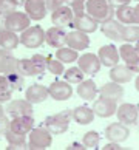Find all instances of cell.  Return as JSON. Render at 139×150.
<instances>
[{"mask_svg": "<svg viewBox=\"0 0 139 150\" xmlns=\"http://www.w3.org/2000/svg\"><path fill=\"white\" fill-rule=\"evenodd\" d=\"M85 11L94 20H97L99 23L113 19V16H114L113 6L108 3V0H87Z\"/></svg>", "mask_w": 139, "mask_h": 150, "instance_id": "1", "label": "cell"}, {"mask_svg": "<svg viewBox=\"0 0 139 150\" xmlns=\"http://www.w3.org/2000/svg\"><path fill=\"white\" fill-rule=\"evenodd\" d=\"M73 118V112L70 110H64L60 113H56L48 116L43 122V127L48 129L53 135H62L68 130V125H70V119Z\"/></svg>", "mask_w": 139, "mask_h": 150, "instance_id": "2", "label": "cell"}, {"mask_svg": "<svg viewBox=\"0 0 139 150\" xmlns=\"http://www.w3.org/2000/svg\"><path fill=\"white\" fill-rule=\"evenodd\" d=\"M30 139H28V149L31 150H45L51 146L53 142V133L45 127H37L32 129L30 133Z\"/></svg>", "mask_w": 139, "mask_h": 150, "instance_id": "3", "label": "cell"}, {"mask_svg": "<svg viewBox=\"0 0 139 150\" xmlns=\"http://www.w3.org/2000/svg\"><path fill=\"white\" fill-rule=\"evenodd\" d=\"M20 42L26 48H39L45 42V31L40 26H28L25 31H22Z\"/></svg>", "mask_w": 139, "mask_h": 150, "instance_id": "4", "label": "cell"}, {"mask_svg": "<svg viewBox=\"0 0 139 150\" xmlns=\"http://www.w3.org/2000/svg\"><path fill=\"white\" fill-rule=\"evenodd\" d=\"M5 26L9 31H25L30 26V16L25 13H19V11H13L6 16L5 19Z\"/></svg>", "mask_w": 139, "mask_h": 150, "instance_id": "5", "label": "cell"}, {"mask_svg": "<svg viewBox=\"0 0 139 150\" xmlns=\"http://www.w3.org/2000/svg\"><path fill=\"white\" fill-rule=\"evenodd\" d=\"M77 64H79V68L88 76H96L101 70V59L99 56L93 53H85L77 59Z\"/></svg>", "mask_w": 139, "mask_h": 150, "instance_id": "6", "label": "cell"}, {"mask_svg": "<svg viewBox=\"0 0 139 150\" xmlns=\"http://www.w3.org/2000/svg\"><path fill=\"white\" fill-rule=\"evenodd\" d=\"M119 54L121 59L125 62V65H128L135 73H139V53L136 51V47L125 42L124 45L119 47Z\"/></svg>", "mask_w": 139, "mask_h": 150, "instance_id": "7", "label": "cell"}, {"mask_svg": "<svg viewBox=\"0 0 139 150\" xmlns=\"http://www.w3.org/2000/svg\"><path fill=\"white\" fill-rule=\"evenodd\" d=\"M11 118H17V116H32V104L26 99H14L8 104L5 108Z\"/></svg>", "mask_w": 139, "mask_h": 150, "instance_id": "8", "label": "cell"}, {"mask_svg": "<svg viewBox=\"0 0 139 150\" xmlns=\"http://www.w3.org/2000/svg\"><path fill=\"white\" fill-rule=\"evenodd\" d=\"M49 96L54 101H66L73 94V87L70 85V82L66 81H54L51 85L48 87Z\"/></svg>", "mask_w": 139, "mask_h": 150, "instance_id": "9", "label": "cell"}, {"mask_svg": "<svg viewBox=\"0 0 139 150\" xmlns=\"http://www.w3.org/2000/svg\"><path fill=\"white\" fill-rule=\"evenodd\" d=\"M93 110H94V115L101 116V118H110V116L116 115V110H118V102L113 101V99H108V98L101 96L99 99L94 101Z\"/></svg>", "mask_w": 139, "mask_h": 150, "instance_id": "10", "label": "cell"}, {"mask_svg": "<svg viewBox=\"0 0 139 150\" xmlns=\"http://www.w3.org/2000/svg\"><path fill=\"white\" fill-rule=\"evenodd\" d=\"M138 115H139L138 105H133V104H121L118 107V110H116L118 119L125 125L136 124L138 122Z\"/></svg>", "mask_w": 139, "mask_h": 150, "instance_id": "11", "label": "cell"}, {"mask_svg": "<svg viewBox=\"0 0 139 150\" xmlns=\"http://www.w3.org/2000/svg\"><path fill=\"white\" fill-rule=\"evenodd\" d=\"M99 59H101V64L104 67H108V68H113L114 65L119 64V59H121V54H119V50L116 48L114 45H104L99 48V53H97Z\"/></svg>", "mask_w": 139, "mask_h": 150, "instance_id": "12", "label": "cell"}, {"mask_svg": "<svg viewBox=\"0 0 139 150\" xmlns=\"http://www.w3.org/2000/svg\"><path fill=\"white\" fill-rule=\"evenodd\" d=\"M130 135V130L128 127L125 124H122V122H113V124H110L107 129H105V136H107L108 141H114V142H122L125 141L127 138Z\"/></svg>", "mask_w": 139, "mask_h": 150, "instance_id": "13", "label": "cell"}, {"mask_svg": "<svg viewBox=\"0 0 139 150\" xmlns=\"http://www.w3.org/2000/svg\"><path fill=\"white\" fill-rule=\"evenodd\" d=\"M97 20H94L93 17L88 13H80V14H76L74 19H73V25L76 30H79L82 33H87V34H90V33H94L97 30Z\"/></svg>", "mask_w": 139, "mask_h": 150, "instance_id": "14", "label": "cell"}, {"mask_svg": "<svg viewBox=\"0 0 139 150\" xmlns=\"http://www.w3.org/2000/svg\"><path fill=\"white\" fill-rule=\"evenodd\" d=\"M101 30L104 33V36L108 37L110 40H113V42L122 40V30H124V23H121L119 20L110 19L107 22H102Z\"/></svg>", "mask_w": 139, "mask_h": 150, "instance_id": "15", "label": "cell"}, {"mask_svg": "<svg viewBox=\"0 0 139 150\" xmlns=\"http://www.w3.org/2000/svg\"><path fill=\"white\" fill-rule=\"evenodd\" d=\"M66 45L76 50V51H82V50H87L90 45V37L87 36V33H82L79 30L71 31L66 34Z\"/></svg>", "mask_w": 139, "mask_h": 150, "instance_id": "16", "label": "cell"}, {"mask_svg": "<svg viewBox=\"0 0 139 150\" xmlns=\"http://www.w3.org/2000/svg\"><path fill=\"white\" fill-rule=\"evenodd\" d=\"M53 23L54 26H60V28H64L66 25H73V19H74V13L73 9L70 6H59L57 9L53 11Z\"/></svg>", "mask_w": 139, "mask_h": 150, "instance_id": "17", "label": "cell"}, {"mask_svg": "<svg viewBox=\"0 0 139 150\" xmlns=\"http://www.w3.org/2000/svg\"><path fill=\"white\" fill-rule=\"evenodd\" d=\"M49 96V91L45 85L42 84H32L26 88L25 91V99L30 101L31 104H40Z\"/></svg>", "mask_w": 139, "mask_h": 150, "instance_id": "18", "label": "cell"}, {"mask_svg": "<svg viewBox=\"0 0 139 150\" xmlns=\"http://www.w3.org/2000/svg\"><path fill=\"white\" fill-rule=\"evenodd\" d=\"M47 3L45 0H26L25 2V11L32 20H40L47 14Z\"/></svg>", "mask_w": 139, "mask_h": 150, "instance_id": "19", "label": "cell"}, {"mask_svg": "<svg viewBox=\"0 0 139 150\" xmlns=\"http://www.w3.org/2000/svg\"><path fill=\"white\" fill-rule=\"evenodd\" d=\"M133 74H135V71L128 65H119L118 64L110 70V79L118 82V84H127V82H130Z\"/></svg>", "mask_w": 139, "mask_h": 150, "instance_id": "20", "label": "cell"}, {"mask_svg": "<svg viewBox=\"0 0 139 150\" xmlns=\"http://www.w3.org/2000/svg\"><path fill=\"white\" fill-rule=\"evenodd\" d=\"M99 94L118 102L119 99H122V96H124V87H122V84H118V82L111 81V82L104 84L101 88H99Z\"/></svg>", "mask_w": 139, "mask_h": 150, "instance_id": "21", "label": "cell"}, {"mask_svg": "<svg viewBox=\"0 0 139 150\" xmlns=\"http://www.w3.org/2000/svg\"><path fill=\"white\" fill-rule=\"evenodd\" d=\"M34 118L32 116H17V118H13V121L9 122V129L22 133V135H28L32 129H34Z\"/></svg>", "mask_w": 139, "mask_h": 150, "instance_id": "22", "label": "cell"}, {"mask_svg": "<svg viewBox=\"0 0 139 150\" xmlns=\"http://www.w3.org/2000/svg\"><path fill=\"white\" fill-rule=\"evenodd\" d=\"M17 71V59L9 53V50H0V74H9Z\"/></svg>", "mask_w": 139, "mask_h": 150, "instance_id": "23", "label": "cell"}, {"mask_svg": "<svg viewBox=\"0 0 139 150\" xmlns=\"http://www.w3.org/2000/svg\"><path fill=\"white\" fill-rule=\"evenodd\" d=\"M45 40L48 42V45L60 48L64 47V43H66V33L60 26H53L45 33Z\"/></svg>", "mask_w": 139, "mask_h": 150, "instance_id": "24", "label": "cell"}, {"mask_svg": "<svg viewBox=\"0 0 139 150\" xmlns=\"http://www.w3.org/2000/svg\"><path fill=\"white\" fill-rule=\"evenodd\" d=\"M97 93H99V90H97L96 84H94V81H91V79H83L77 85V94L83 101H94Z\"/></svg>", "mask_w": 139, "mask_h": 150, "instance_id": "25", "label": "cell"}, {"mask_svg": "<svg viewBox=\"0 0 139 150\" xmlns=\"http://www.w3.org/2000/svg\"><path fill=\"white\" fill-rule=\"evenodd\" d=\"M73 119L77 122L79 125H88L91 124L93 119H94V110L90 108V107H76L73 110Z\"/></svg>", "mask_w": 139, "mask_h": 150, "instance_id": "26", "label": "cell"}, {"mask_svg": "<svg viewBox=\"0 0 139 150\" xmlns=\"http://www.w3.org/2000/svg\"><path fill=\"white\" fill-rule=\"evenodd\" d=\"M114 16H116V19L124 25H133L135 23V8H131L130 5H124V6L116 8Z\"/></svg>", "mask_w": 139, "mask_h": 150, "instance_id": "27", "label": "cell"}, {"mask_svg": "<svg viewBox=\"0 0 139 150\" xmlns=\"http://www.w3.org/2000/svg\"><path fill=\"white\" fill-rule=\"evenodd\" d=\"M20 42V39L16 36L14 31H9V30H3L0 31V47H2L3 50H14L17 48Z\"/></svg>", "mask_w": 139, "mask_h": 150, "instance_id": "28", "label": "cell"}, {"mask_svg": "<svg viewBox=\"0 0 139 150\" xmlns=\"http://www.w3.org/2000/svg\"><path fill=\"white\" fill-rule=\"evenodd\" d=\"M5 138H6V141L9 144L8 149H25L26 147L25 135H22V133H17V132L9 129L6 133H5Z\"/></svg>", "mask_w": 139, "mask_h": 150, "instance_id": "29", "label": "cell"}, {"mask_svg": "<svg viewBox=\"0 0 139 150\" xmlns=\"http://www.w3.org/2000/svg\"><path fill=\"white\" fill-rule=\"evenodd\" d=\"M56 57H57L60 62H64V64H73V62H77L79 54H77L76 50L70 48V47H60V48H57Z\"/></svg>", "mask_w": 139, "mask_h": 150, "instance_id": "30", "label": "cell"}, {"mask_svg": "<svg viewBox=\"0 0 139 150\" xmlns=\"http://www.w3.org/2000/svg\"><path fill=\"white\" fill-rule=\"evenodd\" d=\"M17 73L28 77V76H36L37 71H36L34 64H32L31 59H20V60H17Z\"/></svg>", "mask_w": 139, "mask_h": 150, "instance_id": "31", "label": "cell"}, {"mask_svg": "<svg viewBox=\"0 0 139 150\" xmlns=\"http://www.w3.org/2000/svg\"><path fill=\"white\" fill-rule=\"evenodd\" d=\"M122 40L124 42H138L139 40V25H124L122 30Z\"/></svg>", "mask_w": 139, "mask_h": 150, "instance_id": "32", "label": "cell"}, {"mask_svg": "<svg viewBox=\"0 0 139 150\" xmlns=\"http://www.w3.org/2000/svg\"><path fill=\"white\" fill-rule=\"evenodd\" d=\"M83 76H85V73H83L79 67H71L66 71H64L65 81L70 82V84H79V82L83 81Z\"/></svg>", "mask_w": 139, "mask_h": 150, "instance_id": "33", "label": "cell"}, {"mask_svg": "<svg viewBox=\"0 0 139 150\" xmlns=\"http://www.w3.org/2000/svg\"><path fill=\"white\" fill-rule=\"evenodd\" d=\"M99 141H101V136H99V133L94 132V130L87 132L82 138V144L85 146V149H97Z\"/></svg>", "mask_w": 139, "mask_h": 150, "instance_id": "34", "label": "cell"}, {"mask_svg": "<svg viewBox=\"0 0 139 150\" xmlns=\"http://www.w3.org/2000/svg\"><path fill=\"white\" fill-rule=\"evenodd\" d=\"M23 77L20 73H17V71H13V73L6 74V79H8V84L11 87V90L16 91V90H22L23 88Z\"/></svg>", "mask_w": 139, "mask_h": 150, "instance_id": "35", "label": "cell"}, {"mask_svg": "<svg viewBox=\"0 0 139 150\" xmlns=\"http://www.w3.org/2000/svg\"><path fill=\"white\" fill-rule=\"evenodd\" d=\"M47 70L49 71L51 74H64V62H60V60L56 57H47Z\"/></svg>", "mask_w": 139, "mask_h": 150, "instance_id": "36", "label": "cell"}, {"mask_svg": "<svg viewBox=\"0 0 139 150\" xmlns=\"http://www.w3.org/2000/svg\"><path fill=\"white\" fill-rule=\"evenodd\" d=\"M32 64H34V68L37 71V74H42L43 71L47 70V57L42 56V54H34V56L31 57Z\"/></svg>", "mask_w": 139, "mask_h": 150, "instance_id": "37", "label": "cell"}, {"mask_svg": "<svg viewBox=\"0 0 139 150\" xmlns=\"http://www.w3.org/2000/svg\"><path fill=\"white\" fill-rule=\"evenodd\" d=\"M65 2L68 3V6L71 9H73L74 16L85 11V2H87V0H65Z\"/></svg>", "mask_w": 139, "mask_h": 150, "instance_id": "38", "label": "cell"}, {"mask_svg": "<svg viewBox=\"0 0 139 150\" xmlns=\"http://www.w3.org/2000/svg\"><path fill=\"white\" fill-rule=\"evenodd\" d=\"M17 3L14 0H0V13H8V11H13Z\"/></svg>", "mask_w": 139, "mask_h": 150, "instance_id": "39", "label": "cell"}, {"mask_svg": "<svg viewBox=\"0 0 139 150\" xmlns=\"http://www.w3.org/2000/svg\"><path fill=\"white\" fill-rule=\"evenodd\" d=\"M64 2H65V0H45L47 8H48L49 11H54V9H57L59 6H62Z\"/></svg>", "mask_w": 139, "mask_h": 150, "instance_id": "40", "label": "cell"}, {"mask_svg": "<svg viewBox=\"0 0 139 150\" xmlns=\"http://www.w3.org/2000/svg\"><path fill=\"white\" fill-rule=\"evenodd\" d=\"M9 122L11 121H8V118H5V116L0 118V135H5L9 130Z\"/></svg>", "mask_w": 139, "mask_h": 150, "instance_id": "41", "label": "cell"}, {"mask_svg": "<svg viewBox=\"0 0 139 150\" xmlns=\"http://www.w3.org/2000/svg\"><path fill=\"white\" fill-rule=\"evenodd\" d=\"M11 90V87L8 84V79H6V76L5 74H0V91H8ZM13 91V90H11Z\"/></svg>", "mask_w": 139, "mask_h": 150, "instance_id": "42", "label": "cell"}, {"mask_svg": "<svg viewBox=\"0 0 139 150\" xmlns=\"http://www.w3.org/2000/svg\"><path fill=\"white\" fill-rule=\"evenodd\" d=\"M130 2L131 0H108V3L113 8H119V6H124V5H130Z\"/></svg>", "mask_w": 139, "mask_h": 150, "instance_id": "43", "label": "cell"}, {"mask_svg": "<svg viewBox=\"0 0 139 150\" xmlns=\"http://www.w3.org/2000/svg\"><path fill=\"white\" fill-rule=\"evenodd\" d=\"M11 96H13V91L8 90V91H0V102H8Z\"/></svg>", "mask_w": 139, "mask_h": 150, "instance_id": "44", "label": "cell"}, {"mask_svg": "<svg viewBox=\"0 0 139 150\" xmlns=\"http://www.w3.org/2000/svg\"><path fill=\"white\" fill-rule=\"evenodd\" d=\"M118 149H121L119 142H114V141H110V144H107V146L104 147V150H118Z\"/></svg>", "mask_w": 139, "mask_h": 150, "instance_id": "45", "label": "cell"}, {"mask_svg": "<svg viewBox=\"0 0 139 150\" xmlns=\"http://www.w3.org/2000/svg\"><path fill=\"white\" fill-rule=\"evenodd\" d=\"M135 23L139 25V3L135 6Z\"/></svg>", "mask_w": 139, "mask_h": 150, "instance_id": "46", "label": "cell"}, {"mask_svg": "<svg viewBox=\"0 0 139 150\" xmlns=\"http://www.w3.org/2000/svg\"><path fill=\"white\" fill-rule=\"evenodd\" d=\"M68 149H85V146L83 144H71Z\"/></svg>", "mask_w": 139, "mask_h": 150, "instance_id": "47", "label": "cell"}, {"mask_svg": "<svg viewBox=\"0 0 139 150\" xmlns=\"http://www.w3.org/2000/svg\"><path fill=\"white\" fill-rule=\"evenodd\" d=\"M135 87H136V90L139 91V74H138V77H136V81H135Z\"/></svg>", "mask_w": 139, "mask_h": 150, "instance_id": "48", "label": "cell"}, {"mask_svg": "<svg viewBox=\"0 0 139 150\" xmlns=\"http://www.w3.org/2000/svg\"><path fill=\"white\" fill-rule=\"evenodd\" d=\"M2 116H5V108L2 107V102H0V118H2Z\"/></svg>", "mask_w": 139, "mask_h": 150, "instance_id": "49", "label": "cell"}, {"mask_svg": "<svg viewBox=\"0 0 139 150\" xmlns=\"http://www.w3.org/2000/svg\"><path fill=\"white\" fill-rule=\"evenodd\" d=\"M14 2H16V3H17V5H20V3H25V2H26V0H14Z\"/></svg>", "mask_w": 139, "mask_h": 150, "instance_id": "50", "label": "cell"}, {"mask_svg": "<svg viewBox=\"0 0 139 150\" xmlns=\"http://www.w3.org/2000/svg\"><path fill=\"white\" fill-rule=\"evenodd\" d=\"M135 47H136V51H138V53H139V40H138V42H136V45H135Z\"/></svg>", "mask_w": 139, "mask_h": 150, "instance_id": "51", "label": "cell"}, {"mask_svg": "<svg viewBox=\"0 0 139 150\" xmlns=\"http://www.w3.org/2000/svg\"><path fill=\"white\" fill-rule=\"evenodd\" d=\"M138 110H139V104H138Z\"/></svg>", "mask_w": 139, "mask_h": 150, "instance_id": "52", "label": "cell"}, {"mask_svg": "<svg viewBox=\"0 0 139 150\" xmlns=\"http://www.w3.org/2000/svg\"><path fill=\"white\" fill-rule=\"evenodd\" d=\"M136 2H138V3H139V0H136Z\"/></svg>", "mask_w": 139, "mask_h": 150, "instance_id": "53", "label": "cell"}]
</instances>
